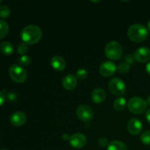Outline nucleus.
I'll list each match as a JSON object with an SVG mask.
<instances>
[{"label": "nucleus", "mask_w": 150, "mask_h": 150, "mask_svg": "<svg viewBox=\"0 0 150 150\" xmlns=\"http://www.w3.org/2000/svg\"><path fill=\"white\" fill-rule=\"evenodd\" d=\"M87 72L85 69L81 68L79 70H78V71L76 72V79H79V80H84L87 77Z\"/></svg>", "instance_id": "23"}, {"label": "nucleus", "mask_w": 150, "mask_h": 150, "mask_svg": "<svg viewBox=\"0 0 150 150\" xmlns=\"http://www.w3.org/2000/svg\"><path fill=\"white\" fill-rule=\"evenodd\" d=\"M28 46L25 43H21L19 44L18 46V53L19 54H21L22 56L24 55L26 52L28 51Z\"/></svg>", "instance_id": "25"}, {"label": "nucleus", "mask_w": 150, "mask_h": 150, "mask_svg": "<svg viewBox=\"0 0 150 150\" xmlns=\"http://www.w3.org/2000/svg\"><path fill=\"white\" fill-rule=\"evenodd\" d=\"M107 150H127V147L123 142L114 140L109 142V144L107 146Z\"/></svg>", "instance_id": "17"}, {"label": "nucleus", "mask_w": 150, "mask_h": 150, "mask_svg": "<svg viewBox=\"0 0 150 150\" xmlns=\"http://www.w3.org/2000/svg\"><path fill=\"white\" fill-rule=\"evenodd\" d=\"M146 120H147L148 122L150 124V108L149 109H148L147 111H146Z\"/></svg>", "instance_id": "29"}, {"label": "nucleus", "mask_w": 150, "mask_h": 150, "mask_svg": "<svg viewBox=\"0 0 150 150\" xmlns=\"http://www.w3.org/2000/svg\"><path fill=\"white\" fill-rule=\"evenodd\" d=\"M31 62H32V60H31L30 57H29V56H26V55L21 56V57L18 59V64H21V65H22V66L29 65L31 63Z\"/></svg>", "instance_id": "22"}, {"label": "nucleus", "mask_w": 150, "mask_h": 150, "mask_svg": "<svg viewBox=\"0 0 150 150\" xmlns=\"http://www.w3.org/2000/svg\"><path fill=\"white\" fill-rule=\"evenodd\" d=\"M106 98V94L105 92L101 88H96L94 89L91 95V98L92 100L95 103L99 104L103 102Z\"/></svg>", "instance_id": "14"}, {"label": "nucleus", "mask_w": 150, "mask_h": 150, "mask_svg": "<svg viewBox=\"0 0 150 150\" xmlns=\"http://www.w3.org/2000/svg\"><path fill=\"white\" fill-rule=\"evenodd\" d=\"M10 78L16 83H23L26 80L27 73L26 70L18 64H13L9 69Z\"/></svg>", "instance_id": "5"}, {"label": "nucleus", "mask_w": 150, "mask_h": 150, "mask_svg": "<svg viewBox=\"0 0 150 150\" xmlns=\"http://www.w3.org/2000/svg\"><path fill=\"white\" fill-rule=\"evenodd\" d=\"M147 107L146 102L142 98L133 97L129 100L127 108L129 111L135 114H141L144 112Z\"/></svg>", "instance_id": "4"}, {"label": "nucleus", "mask_w": 150, "mask_h": 150, "mask_svg": "<svg viewBox=\"0 0 150 150\" xmlns=\"http://www.w3.org/2000/svg\"><path fill=\"white\" fill-rule=\"evenodd\" d=\"M127 36L133 42H142L147 38L148 30L143 25L136 23L129 28L127 31Z\"/></svg>", "instance_id": "2"}, {"label": "nucleus", "mask_w": 150, "mask_h": 150, "mask_svg": "<svg viewBox=\"0 0 150 150\" xmlns=\"http://www.w3.org/2000/svg\"><path fill=\"white\" fill-rule=\"evenodd\" d=\"M127 102H126L125 98H119L114 102V108L116 111H122L125 109Z\"/></svg>", "instance_id": "18"}, {"label": "nucleus", "mask_w": 150, "mask_h": 150, "mask_svg": "<svg viewBox=\"0 0 150 150\" xmlns=\"http://www.w3.org/2000/svg\"><path fill=\"white\" fill-rule=\"evenodd\" d=\"M42 32L40 28L35 25H29L22 29L21 38L26 45H33L37 43L42 38Z\"/></svg>", "instance_id": "1"}, {"label": "nucleus", "mask_w": 150, "mask_h": 150, "mask_svg": "<svg viewBox=\"0 0 150 150\" xmlns=\"http://www.w3.org/2000/svg\"><path fill=\"white\" fill-rule=\"evenodd\" d=\"M62 139L64 141L70 140V136H69L67 134H66V133H64V134H63L62 136Z\"/></svg>", "instance_id": "30"}, {"label": "nucleus", "mask_w": 150, "mask_h": 150, "mask_svg": "<svg viewBox=\"0 0 150 150\" xmlns=\"http://www.w3.org/2000/svg\"><path fill=\"white\" fill-rule=\"evenodd\" d=\"M1 2H2V1H1V0H0V4H1Z\"/></svg>", "instance_id": "35"}, {"label": "nucleus", "mask_w": 150, "mask_h": 150, "mask_svg": "<svg viewBox=\"0 0 150 150\" xmlns=\"http://www.w3.org/2000/svg\"><path fill=\"white\" fill-rule=\"evenodd\" d=\"M130 67L127 63H122L117 67V70L120 73H127L130 71Z\"/></svg>", "instance_id": "24"}, {"label": "nucleus", "mask_w": 150, "mask_h": 150, "mask_svg": "<svg viewBox=\"0 0 150 150\" xmlns=\"http://www.w3.org/2000/svg\"><path fill=\"white\" fill-rule=\"evenodd\" d=\"M16 98V95H15V93L10 92V93L7 94V98H8L9 100H10V101L15 100Z\"/></svg>", "instance_id": "28"}, {"label": "nucleus", "mask_w": 150, "mask_h": 150, "mask_svg": "<svg viewBox=\"0 0 150 150\" xmlns=\"http://www.w3.org/2000/svg\"><path fill=\"white\" fill-rule=\"evenodd\" d=\"M142 128H143V125H142V122L137 118L131 119L127 123V130L130 134L134 135V136L140 134Z\"/></svg>", "instance_id": "11"}, {"label": "nucleus", "mask_w": 150, "mask_h": 150, "mask_svg": "<svg viewBox=\"0 0 150 150\" xmlns=\"http://www.w3.org/2000/svg\"><path fill=\"white\" fill-rule=\"evenodd\" d=\"M26 121V116L21 111H16L13 113L10 118V122L13 125L19 127L25 124Z\"/></svg>", "instance_id": "12"}, {"label": "nucleus", "mask_w": 150, "mask_h": 150, "mask_svg": "<svg viewBox=\"0 0 150 150\" xmlns=\"http://www.w3.org/2000/svg\"><path fill=\"white\" fill-rule=\"evenodd\" d=\"M14 51V48L11 42L8 41H2L0 43V51L4 55L10 56L11 55Z\"/></svg>", "instance_id": "16"}, {"label": "nucleus", "mask_w": 150, "mask_h": 150, "mask_svg": "<svg viewBox=\"0 0 150 150\" xmlns=\"http://www.w3.org/2000/svg\"><path fill=\"white\" fill-rule=\"evenodd\" d=\"M146 104H147V105L150 106V96L148 97L147 100H146Z\"/></svg>", "instance_id": "32"}, {"label": "nucleus", "mask_w": 150, "mask_h": 150, "mask_svg": "<svg viewBox=\"0 0 150 150\" xmlns=\"http://www.w3.org/2000/svg\"><path fill=\"white\" fill-rule=\"evenodd\" d=\"M62 86L67 90H73L77 86V79L73 74L67 75L62 80Z\"/></svg>", "instance_id": "13"}, {"label": "nucleus", "mask_w": 150, "mask_h": 150, "mask_svg": "<svg viewBox=\"0 0 150 150\" xmlns=\"http://www.w3.org/2000/svg\"><path fill=\"white\" fill-rule=\"evenodd\" d=\"M147 26H148V29H149V31L150 32V20H149V21L148 22Z\"/></svg>", "instance_id": "33"}, {"label": "nucleus", "mask_w": 150, "mask_h": 150, "mask_svg": "<svg viewBox=\"0 0 150 150\" xmlns=\"http://www.w3.org/2000/svg\"><path fill=\"white\" fill-rule=\"evenodd\" d=\"M105 56L111 60H118L122 56L123 49L120 43L117 41H111L106 45L105 48Z\"/></svg>", "instance_id": "3"}, {"label": "nucleus", "mask_w": 150, "mask_h": 150, "mask_svg": "<svg viewBox=\"0 0 150 150\" xmlns=\"http://www.w3.org/2000/svg\"><path fill=\"white\" fill-rule=\"evenodd\" d=\"M146 73H148V74L150 75V62L149 63H148L147 64H146Z\"/></svg>", "instance_id": "31"}, {"label": "nucleus", "mask_w": 150, "mask_h": 150, "mask_svg": "<svg viewBox=\"0 0 150 150\" xmlns=\"http://www.w3.org/2000/svg\"><path fill=\"white\" fill-rule=\"evenodd\" d=\"M51 64L54 70L62 71L65 68V61L60 56H54L51 59Z\"/></svg>", "instance_id": "15"}, {"label": "nucleus", "mask_w": 150, "mask_h": 150, "mask_svg": "<svg viewBox=\"0 0 150 150\" xmlns=\"http://www.w3.org/2000/svg\"><path fill=\"white\" fill-rule=\"evenodd\" d=\"M117 67L113 62L105 61L100 64L99 67V72L103 77H110L113 76L117 71Z\"/></svg>", "instance_id": "8"}, {"label": "nucleus", "mask_w": 150, "mask_h": 150, "mask_svg": "<svg viewBox=\"0 0 150 150\" xmlns=\"http://www.w3.org/2000/svg\"><path fill=\"white\" fill-rule=\"evenodd\" d=\"M9 32V25L6 21L0 20V39L7 36Z\"/></svg>", "instance_id": "19"}, {"label": "nucleus", "mask_w": 150, "mask_h": 150, "mask_svg": "<svg viewBox=\"0 0 150 150\" xmlns=\"http://www.w3.org/2000/svg\"><path fill=\"white\" fill-rule=\"evenodd\" d=\"M141 142L145 145H150V130L144 132L141 136Z\"/></svg>", "instance_id": "21"}, {"label": "nucleus", "mask_w": 150, "mask_h": 150, "mask_svg": "<svg viewBox=\"0 0 150 150\" xmlns=\"http://www.w3.org/2000/svg\"><path fill=\"white\" fill-rule=\"evenodd\" d=\"M4 101H5V95H4L3 92H0V106L4 104Z\"/></svg>", "instance_id": "27"}, {"label": "nucleus", "mask_w": 150, "mask_h": 150, "mask_svg": "<svg viewBox=\"0 0 150 150\" xmlns=\"http://www.w3.org/2000/svg\"><path fill=\"white\" fill-rule=\"evenodd\" d=\"M10 10L7 5L0 6V18L3 19H6L10 16Z\"/></svg>", "instance_id": "20"}, {"label": "nucleus", "mask_w": 150, "mask_h": 150, "mask_svg": "<svg viewBox=\"0 0 150 150\" xmlns=\"http://www.w3.org/2000/svg\"><path fill=\"white\" fill-rule=\"evenodd\" d=\"M108 89L114 95L120 96L124 95L126 91L125 83L119 78H113L108 83Z\"/></svg>", "instance_id": "6"}, {"label": "nucleus", "mask_w": 150, "mask_h": 150, "mask_svg": "<svg viewBox=\"0 0 150 150\" xmlns=\"http://www.w3.org/2000/svg\"><path fill=\"white\" fill-rule=\"evenodd\" d=\"M70 145L73 146V148L76 149H80V148L83 147L86 145V142H87V139L86 137L82 133H74L70 137Z\"/></svg>", "instance_id": "9"}, {"label": "nucleus", "mask_w": 150, "mask_h": 150, "mask_svg": "<svg viewBox=\"0 0 150 150\" xmlns=\"http://www.w3.org/2000/svg\"><path fill=\"white\" fill-rule=\"evenodd\" d=\"M0 150H8V149H0Z\"/></svg>", "instance_id": "34"}, {"label": "nucleus", "mask_w": 150, "mask_h": 150, "mask_svg": "<svg viewBox=\"0 0 150 150\" xmlns=\"http://www.w3.org/2000/svg\"><path fill=\"white\" fill-rule=\"evenodd\" d=\"M98 144L100 146L102 147H105V146H108V144H109V142H108V140L105 137H102L100 139H99L98 140Z\"/></svg>", "instance_id": "26"}, {"label": "nucleus", "mask_w": 150, "mask_h": 150, "mask_svg": "<svg viewBox=\"0 0 150 150\" xmlns=\"http://www.w3.org/2000/svg\"><path fill=\"white\" fill-rule=\"evenodd\" d=\"M76 114L79 119L84 122H88L93 119V110L87 105H81L78 107Z\"/></svg>", "instance_id": "7"}, {"label": "nucleus", "mask_w": 150, "mask_h": 150, "mask_svg": "<svg viewBox=\"0 0 150 150\" xmlns=\"http://www.w3.org/2000/svg\"><path fill=\"white\" fill-rule=\"evenodd\" d=\"M134 57L139 62H146L150 59V49L147 47H141L136 51Z\"/></svg>", "instance_id": "10"}]
</instances>
